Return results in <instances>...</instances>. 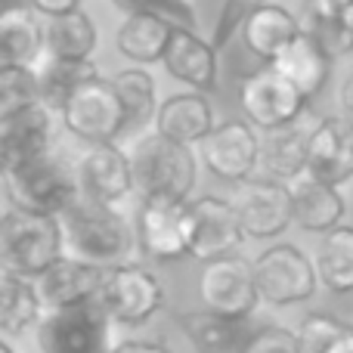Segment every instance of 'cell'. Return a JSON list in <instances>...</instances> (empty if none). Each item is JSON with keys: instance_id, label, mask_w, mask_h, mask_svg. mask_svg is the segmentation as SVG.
Here are the masks:
<instances>
[{"instance_id": "cell-1", "label": "cell", "mask_w": 353, "mask_h": 353, "mask_svg": "<svg viewBox=\"0 0 353 353\" xmlns=\"http://www.w3.org/2000/svg\"><path fill=\"white\" fill-rule=\"evenodd\" d=\"M59 223L65 232V254H74L103 270L130 263L137 236L115 205H99L78 195L59 214Z\"/></svg>"}, {"instance_id": "cell-2", "label": "cell", "mask_w": 353, "mask_h": 353, "mask_svg": "<svg viewBox=\"0 0 353 353\" xmlns=\"http://www.w3.org/2000/svg\"><path fill=\"white\" fill-rule=\"evenodd\" d=\"M128 155L143 199L189 201L199 180V159L192 146H183L159 130H149L128 149Z\"/></svg>"}, {"instance_id": "cell-3", "label": "cell", "mask_w": 353, "mask_h": 353, "mask_svg": "<svg viewBox=\"0 0 353 353\" xmlns=\"http://www.w3.org/2000/svg\"><path fill=\"white\" fill-rule=\"evenodd\" d=\"M65 254V232L59 217L16 211L0 217V276L37 279Z\"/></svg>"}, {"instance_id": "cell-4", "label": "cell", "mask_w": 353, "mask_h": 353, "mask_svg": "<svg viewBox=\"0 0 353 353\" xmlns=\"http://www.w3.org/2000/svg\"><path fill=\"white\" fill-rule=\"evenodd\" d=\"M0 180H3L6 199L12 201L16 211L59 217L81 195L74 171H68L53 152L37 155V159L10 168V171L0 174Z\"/></svg>"}, {"instance_id": "cell-5", "label": "cell", "mask_w": 353, "mask_h": 353, "mask_svg": "<svg viewBox=\"0 0 353 353\" xmlns=\"http://www.w3.org/2000/svg\"><path fill=\"white\" fill-rule=\"evenodd\" d=\"M59 118L62 128L87 146L115 143L128 130V115H124V105L115 93V84H112V78H103V74L84 81L62 103Z\"/></svg>"}, {"instance_id": "cell-6", "label": "cell", "mask_w": 353, "mask_h": 353, "mask_svg": "<svg viewBox=\"0 0 353 353\" xmlns=\"http://www.w3.org/2000/svg\"><path fill=\"white\" fill-rule=\"evenodd\" d=\"M118 329L121 325L112 323L109 313L93 301L47 313L37 325V347L41 353H115L121 344Z\"/></svg>"}, {"instance_id": "cell-7", "label": "cell", "mask_w": 353, "mask_h": 353, "mask_svg": "<svg viewBox=\"0 0 353 353\" xmlns=\"http://www.w3.org/2000/svg\"><path fill=\"white\" fill-rule=\"evenodd\" d=\"M261 301L270 307H294L316 294L319 273L307 251L294 242H273L254 257Z\"/></svg>"}, {"instance_id": "cell-8", "label": "cell", "mask_w": 353, "mask_h": 353, "mask_svg": "<svg viewBox=\"0 0 353 353\" xmlns=\"http://www.w3.org/2000/svg\"><path fill=\"white\" fill-rule=\"evenodd\" d=\"M97 304L109 313L112 323L134 329V325L149 323L165 307V285L152 270L140 263H121L103 273Z\"/></svg>"}, {"instance_id": "cell-9", "label": "cell", "mask_w": 353, "mask_h": 353, "mask_svg": "<svg viewBox=\"0 0 353 353\" xmlns=\"http://www.w3.org/2000/svg\"><path fill=\"white\" fill-rule=\"evenodd\" d=\"M230 199L239 211L245 236L257 239V242H273L294 223L292 189H288V183L273 180L267 174H254L248 180L236 183V192Z\"/></svg>"}, {"instance_id": "cell-10", "label": "cell", "mask_w": 353, "mask_h": 353, "mask_svg": "<svg viewBox=\"0 0 353 353\" xmlns=\"http://www.w3.org/2000/svg\"><path fill=\"white\" fill-rule=\"evenodd\" d=\"M307 103H310V99L301 97L298 87L282 78L273 65L257 68V72H251L248 78L239 84L242 115L248 118L254 128H261L263 134L301 121Z\"/></svg>"}, {"instance_id": "cell-11", "label": "cell", "mask_w": 353, "mask_h": 353, "mask_svg": "<svg viewBox=\"0 0 353 353\" xmlns=\"http://www.w3.org/2000/svg\"><path fill=\"white\" fill-rule=\"evenodd\" d=\"M199 298L208 310L226 313V316L248 319L257 310L261 292H257L254 261L242 254H226L217 261H208L199 276Z\"/></svg>"}, {"instance_id": "cell-12", "label": "cell", "mask_w": 353, "mask_h": 353, "mask_svg": "<svg viewBox=\"0 0 353 353\" xmlns=\"http://www.w3.org/2000/svg\"><path fill=\"white\" fill-rule=\"evenodd\" d=\"M137 242L152 261H180L192 251V208L174 199H143L137 214Z\"/></svg>"}, {"instance_id": "cell-13", "label": "cell", "mask_w": 353, "mask_h": 353, "mask_svg": "<svg viewBox=\"0 0 353 353\" xmlns=\"http://www.w3.org/2000/svg\"><path fill=\"white\" fill-rule=\"evenodd\" d=\"M205 168L223 183H242L261 171V137L248 118H226L201 143Z\"/></svg>"}, {"instance_id": "cell-14", "label": "cell", "mask_w": 353, "mask_h": 353, "mask_svg": "<svg viewBox=\"0 0 353 353\" xmlns=\"http://www.w3.org/2000/svg\"><path fill=\"white\" fill-rule=\"evenodd\" d=\"M192 208V251L189 257L208 263L226 254H239L245 245V230L232 199L226 195H201L189 201Z\"/></svg>"}, {"instance_id": "cell-15", "label": "cell", "mask_w": 353, "mask_h": 353, "mask_svg": "<svg viewBox=\"0 0 353 353\" xmlns=\"http://www.w3.org/2000/svg\"><path fill=\"white\" fill-rule=\"evenodd\" d=\"M74 180H78V192L84 199L115 208L137 189L130 155L115 143L87 146V152L74 165Z\"/></svg>"}, {"instance_id": "cell-16", "label": "cell", "mask_w": 353, "mask_h": 353, "mask_svg": "<svg viewBox=\"0 0 353 353\" xmlns=\"http://www.w3.org/2000/svg\"><path fill=\"white\" fill-rule=\"evenodd\" d=\"M59 124V112L47 103H34L19 115L3 118L0 121V174L37 155H47L53 149Z\"/></svg>"}, {"instance_id": "cell-17", "label": "cell", "mask_w": 353, "mask_h": 353, "mask_svg": "<svg viewBox=\"0 0 353 353\" xmlns=\"http://www.w3.org/2000/svg\"><path fill=\"white\" fill-rule=\"evenodd\" d=\"M103 267L81 261L74 254H62L59 261H53L41 276L34 279L37 298L43 304V316L56 310H68V307L93 304L103 285Z\"/></svg>"}, {"instance_id": "cell-18", "label": "cell", "mask_w": 353, "mask_h": 353, "mask_svg": "<svg viewBox=\"0 0 353 353\" xmlns=\"http://www.w3.org/2000/svg\"><path fill=\"white\" fill-rule=\"evenodd\" d=\"M307 174L344 186L353 180V121L344 115H325L310 130Z\"/></svg>"}, {"instance_id": "cell-19", "label": "cell", "mask_w": 353, "mask_h": 353, "mask_svg": "<svg viewBox=\"0 0 353 353\" xmlns=\"http://www.w3.org/2000/svg\"><path fill=\"white\" fill-rule=\"evenodd\" d=\"M288 189H292V211L298 230L325 236V232L344 223L347 199H344L341 186H332V183L319 180L313 174H301L288 183Z\"/></svg>"}, {"instance_id": "cell-20", "label": "cell", "mask_w": 353, "mask_h": 353, "mask_svg": "<svg viewBox=\"0 0 353 353\" xmlns=\"http://www.w3.org/2000/svg\"><path fill=\"white\" fill-rule=\"evenodd\" d=\"M176 325L195 353H248V344L257 332L248 319L214 313L208 307L180 313Z\"/></svg>"}, {"instance_id": "cell-21", "label": "cell", "mask_w": 353, "mask_h": 353, "mask_svg": "<svg viewBox=\"0 0 353 353\" xmlns=\"http://www.w3.org/2000/svg\"><path fill=\"white\" fill-rule=\"evenodd\" d=\"M165 72L189 90L211 93L217 87V47L192 28H176L161 59Z\"/></svg>"}, {"instance_id": "cell-22", "label": "cell", "mask_w": 353, "mask_h": 353, "mask_svg": "<svg viewBox=\"0 0 353 353\" xmlns=\"http://www.w3.org/2000/svg\"><path fill=\"white\" fill-rule=\"evenodd\" d=\"M217 128L214 121V105L208 93L201 90H180L161 99L159 115H155V130L183 146H201Z\"/></svg>"}, {"instance_id": "cell-23", "label": "cell", "mask_w": 353, "mask_h": 353, "mask_svg": "<svg viewBox=\"0 0 353 353\" xmlns=\"http://www.w3.org/2000/svg\"><path fill=\"white\" fill-rule=\"evenodd\" d=\"M304 31L301 19L292 10L279 3H261L245 16L242 22V41L248 47V53H254L263 65H273L279 59V53Z\"/></svg>"}, {"instance_id": "cell-24", "label": "cell", "mask_w": 353, "mask_h": 353, "mask_svg": "<svg viewBox=\"0 0 353 353\" xmlns=\"http://www.w3.org/2000/svg\"><path fill=\"white\" fill-rule=\"evenodd\" d=\"M273 68L285 81H292L304 99H313L325 90V84H329L332 68H335V56H332L313 34L301 31V34L279 53V59L273 62Z\"/></svg>"}, {"instance_id": "cell-25", "label": "cell", "mask_w": 353, "mask_h": 353, "mask_svg": "<svg viewBox=\"0 0 353 353\" xmlns=\"http://www.w3.org/2000/svg\"><path fill=\"white\" fill-rule=\"evenodd\" d=\"M176 25L159 12H130L115 31V47L134 65H155L165 59Z\"/></svg>"}, {"instance_id": "cell-26", "label": "cell", "mask_w": 353, "mask_h": 353, "mask_svg": "<svg viewBox=\"0 0 353 353\" xmlns=\"http://www.w3.org/2000/svg\"><path fill=\"white\" fill-rule=\"evenodd\" d=\"M47 56L43 22L31 6H10L0 12V65L37 68Z\"/></svg>"}, {"instance_id": "cell-27", "label": "cell", "mask_w": 353, "mask_h": 353, "mask_svg": "<svg viewBox=\"0 0 353 353\" xmlns=\"http://www.w3.org/2000/svg\"><path fill=\"white\" fill-rule=\"evenodd\" d=\"M310 128L301 121L288 128L267 130L261 137V171L273 180L292 183L294 176L307 174V159H310Z\"/></svg>"}, {"instance_id": "cell-28", "label": "cell", "mask_w": 353, "mask_h": 353, "mask_svg": "<svg viewBox=\"0 0 353 353\" xmlns=\"http://www.w3.org/2000/svg\"><path fill=\"white\" fill-rule=\"evenodd\" d=\"M43 47L50 59L93 62V53L99 47V28L84 10L43 19Z\"/></svg>"}, {"instance_id": "cell-29", "label": "cell", "mask_w": 353, "mask_h": 353, "mask_svg": "<svg viewBox=\"0 0 353 353\" xmlns=\"http://www.w3.org/2000/svg\"><path fill=\"white\" fill-rule=\"evenodd\" d=\"M301 25L335 59L353 53V0H304Z\"/></svg>"}, {"instance_id": "cell-30", "label": "cell", "mask_w": 353, "mask_h": 353, "mask_svg": "<svg viewBox=\"0 0 353 353\" xmlns=\"http://www.w3.org/2000/svg\"><path fill=\"white\" fill-rule=\"evenodd\" d=\"M319 285L332 294H353V223H341L319 239L316 248Z\"/></svg>"}, {"instance_id": "cell-31", "label": "cell", "mask_w": 353, "mask_h": 353, "mask_svg": "<svg viewBox=\"0 0 353 353\" xmlns=\"http://www.w3.org/2000/svg\"><path fill=\"white\" fill-rule=\"evenodd\" d=\"M43 304L37 298L34 279L25 276H0V335L16 338L41 325Z\"/></svg>"}, {"instance_id": "cell-32", "label": "cell", "mask_w": 353, "mask_h": 353, "mask_svg": "<svg viewBox=\"0 0 353 353\" xmlns=\"http://www.w3.org/2000/svg\"><path fill=\"white\" fill-rule=\"evenodd\" d=\"M112 84H115V93L124 105L128 128H149V124H155L161 99H159V84H155L152 72L146 65L121 68V72L112 74Z\"/></svg>"}, {"instance_id": "cell-33", "label": "cell", "mask_w": 353, "mask_h": 353, "mask_svg": "<svg viewBox=\"0 0 353 353\" xmlns=\"http://www.w3.org/2000/svg\"><path fill=\"white\" fill-rule=\"evenodd\" d=\"M37 74H41V99L59 112L62 103L84 81L97 78L99 72L93 62H68V59H50V56H43V62L37 65Z\"/></svg>"}, {"instance_id": "cell-34", "label": "cell", "mask_w": 353, "mask_h": 353, "mask_svg": "<svg viewBox=\"0 0 353 353\" xmlns=\"http://www.w3.org/2000/svg\"><path fill=\"white\" fill-rule=\"evenodd\" d=\"M41 99V74L31 65H0V121Z\"/></svg>"}, {"instance_id": "cell-35", "label": "cell", "mask_w": 353, "mask_h": 353, "mask_svg": "<svg viewBox=\"0 0 353 353\" xmlns=\"http://www.w3.org/2000/svg\"><path fill=\"white\" fill-rule=\"evenodd\" d=\"M344 329H347V323L332 316V313H307L298 329L301 353H325Z\"/></svg>"}, {"instance_id": "cell-36", "label": "cell", "mask_w": 353, "mask_h": 353, "mask_svg": "<svg viewBox=\"0 0 353 353\" xmlns=\"http://www.w3.org/2000/svg\"><path fill=\"white\" fill-rule=\"evenodd\" d=\"M112 6L121 10L124 16H130V12H159V16L171 19L176 28L195 31V12L186 0H112Z\"/></svg>"}, {"instance_id": "cell-37", "label": "cell", "mask_w": 353, "mask_h": 353, "mask_svg": "<svg viewBox=\"0 0 353 353\" xmlns=\"http://www.w3.org/2000/svg\"><path fill=\"white\" fill-rule=\"evenodd\" d=\"M248 353H301V338L285 325H261L251 338Z\"/></svg>"}, {"instance_id": "cell-38", "label": "cell", "mask_w": 353, "mask_h": 353, "mask_svg": "<svg viewBox=\"0 0 353 353\" xmlns=\"http://www.w3.org/2000/svg\"><path fill=\"white\" fill-rule=\"evenodd\" d=\"M25 3H28L37 16L53 19V16H65V12L81 10V3H84V0H25Z\"/></svg>"}, {"instance_id": "cell-39", "label": "cell", "mask_w": 353, "mask_h": 353, "mask_svg": "<svg viewBox=\"0 0 353 353\" xmlns=\"http://www.w3.org/2000/svg\"><path fill=\"white\" fill-rule=\"evenodd\" d=\"M115 353H171V350L155 341H121L115 347Z\"/></svg>"}, {"instance_id": "cell-40", "label": "cell", "mask_w": 353, "mask_h": 353, "mask_svg": "<svg viewBox=\"0 0 353 353\" xmlns=\"http://www.w3.org/2000/svg\"><path fill=\"white\" fill-rule=\"evenodd\" d=\"M338 99H341V115L353 121V72L341 81V90H338Z\"/></svg>"}, {"instance_id": "cell-41", "label": "cell", "mask_w": 353, "mask_h": 353, "mask_svg": "<svg viewBox=\"0 0 353 353\" xmlns=\"http://www.w3.org/2000/svg\"><path fill=\"white\" fill-rule=\"evenodd\" d=\"M325 353H353V325H347V329H344L341 335L332 341V347Z\"/></svg>"}, {"instance_id": "cell-42", "label": "cell", "mask_w": 353, "mask_h": 353, "mask_svg": "<svg viewBox=\"0 0 353 353\" xmlns=\"http://www.w3.org/2000/svg\"><path fill=\"white\" fill-rule=\"evenodd\" d=\"M0 353H19V350H12V344H10V341H6V338H3V335H0Z\"/></svg>"}]
</instances>
